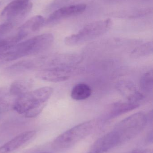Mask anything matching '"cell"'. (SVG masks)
<instances>
[{"label": "cell", "instance_id": "cell-1", "mask_svg": "<svg viewBox=\"0 0 153 153\" xmlns=\"http://www.w3.org/2000/svg\"><path fill=\"white\" fill-rule=\"evenodd\" d=\"M53 92V88L49 86L29 91L16 99L13 107L15 111L26 117H35L41 113Z\"/></svg>", "mask_w": 153, "mask_h": 153}, {"label": "cell", "instance_id": "cell-2", "mask_svg": "<svg viewBox=\"0 0 153 153\" xmlns=\"http://www.w3.org/2000/svg\"><path fill=\"white\" fill-rule=\"evenodd\" d=\"M54 40V36L52 34H42L20 42L3 53L6 62L24 56L38 54L48 49L52 45Z\"/></svg>", "mask_w": 153, "mask_h": 153}, {"label": "cell", "instance_id": "cell-3", "mask_svg": "<svg viewBox=\"0 0 153 153\" xmlns=\"http://www.w3.org/2000/svg\"><path fill=\"white\" fill-rule=\"evenodd\" d=\"M96 120H91L81 123L59 135L52 143L53 149L64 151L70 149L90 135L95 129Z\"/></svg>", "mask_w": 153, "mask_h": 153}, {"label": "cell", "instance_id": "cell-4", "mask_svg": "<svg viewBox=\"0 0 153 153\" xmlns=\"http://www.w3.org/2000/svg\"><path fill=\"white\" fill-rule=\"evenodd\" d=\"M147 116L143 112L135 113L118 123L112 130L117 137L119 145L137 136L147 124Z\"/></svg>", "mask_w": 153, "mask_h": 153}, {"label": "cell", "instance_id": "cell-5", "mask_svg": "<svg viewBox=\"0 0 153 153\" xmlns=\"http://www.w3.org/2000/svg\"><path fill=\"white\" fill-rule=\"evenodd\" d=\"M112 25L111 19L96 21L85 25L77 33L65 39V43L70 46L79 45L95 39L107 32Z\"/></svg>", "mask_w": 153, "mask_h": 153}, {"label": "cell", "instance_id": "cell-6", "mask_svg": "<svg viewBox=\"0 0 153 153\" xmlns=\"http://www.w3.org/2000/svg\"><path fill=\"white\" fill-rule=\"evenodd\" d=\"M32 8V4L30 0H15L7 4L3 10L1 18L6 21L14 22L25 17Z\"/></svg>", "mask_w": 153, "mask_h": 153}, {"label": "cell", "instance_id": "cell-7", "mask_svg": "<svg viewBox=\"0 0 153 153\" xmlns=\"http://www.w3.org/2000/svg\"><path fill=\"white\" fill-rule=\"evenodd\" d=\"M76 70L77 67H52L40 70L37 76L47 82H59L69 80Z\"/></svg>", "mask_w": 153, "mask_h": 153}, {"label": "cell", "instance_id": "cell-8", "mask_svg": "<svg viewBox=\"0 0 153 153\" xmlns=\"http://www.w3.org/2000/svg\"><path fill=\"white\" fill-rule=\"evenodd\" d=\"M36 135L37 132L34 130L19 134L0 146V153H15L31 143L36 137Z\"/></svg>", "mask_w": 153, "mask_h": 153}, {"label": "cell", "instance_id": "cell-9", "mask_svg": "<svg viewBox=\"0 0 153 153\" xmlns=\"http://www.w3.org/2000/svg\"><path fill=\"white\" fill-rule=\"evenodd\" d=\"M87 6L84 4H77L64 6L53 12L49 17L48 23L56 22L69 17L81 14L86 10Z\"/></svg>", "mask_w": 153, "mask_h": 153}, {"label": "cell", "instance_id": "cell-10", "mask_svg": "<svg viewBox=\"0 0 153 153\" xmlns=\"http://www.w3.org/2000/svg\"><path fill=\"white\" fill-rule=\"evenodd\" d=\"M119 145L118 138L111 131L95 141L85 153H104Z\"/></svg>", "mask_w": 153, "mask_h": 153}, {"label": "cell", "instance_id": "cell-11", "mask_svg": "<svg viewBox=\"0 0 153 153\" xmlns=\"http://www.w3.org/2000/svg\"><path fill=\"white\" fill-rule=\"evenodd\" d=\"M119 92L127 100L140 104V102L144 99V95L139 91L133 82L122 80L116 85Z\"/></svg>", "mask_w": 153, "mask_h": 153}, {"label": "cell", "instance_id": "cell-12", "mask_svg": "<svg viewBox=\"0 0 153 153\" xmlns=\"http://www.w3.org/2000/svg\"><path fill=\"white\" fill-rule=\"evenodd\" d=\"M45 23V19L41 15H36L31 18L23 25H22L17 33L23 39L29 34L39 30Z\"/></svg>", "mask_w": 153, "mask_h": 153}, {"label": "cell", "instance_id": "cell-13", "mask_svg": "<svg viewBox=\"0 0 153 153\" xmlns=\"http://www.w3.org/2000/svg\"><path fill=\"white\" fill-rule=\"evenodd\" d=\"M140 104L138 103L128 101L116 102L111 107L107 116V119L109 120L115 118L138 108Z\"/></svg>", "mask_w": 153, "mask_h": 153}, {"label": "cell", "instance_id": "cell-14", "mask_svg": "<svg viewBox=\"0 0 153 153\" xmlns=\"http://www.w3.org/2000/svg\"><path fill=\"white\" fill-rule=\"evenodd\" d=\"M92 90L90 85L84 83L77 84L75 85L71 92V97L75 100H86L91 95Z\"/></svg>", "mask_w": 153, "mask_h": 153}, {"label": "cell", "instance_id": "cell-15", "mask_svg": "<svg viewBox=\"0 0 153 153\" xmlns=\"http://www.w3.org/2000/svg\"><path fill=\"white\" fill-rule=\"evenodd\" d=\"M31 85V84L28 81H15L11 85L9 90V94L12 97L17 99L29 91Z\"/></svg>", "mask_w": 153, "mask_h": 153}, {"label": "cell", "instance_id": "cell-16", "mask_svg": "<svg viewBox=\"0 0 153 153\" xmlns=\"http://www.w3.org/2000/svg\"><path fill=\"white\" fill-rule=\"evenodd\" d=\"M153 51V44L152 41L146 42L134 49L130 54L133 58H139L152 54Z\"/></svg>", "mask_w": 153, "mask_h": 153}, {"label": "cell", "instance_id": "cell-17", "mask_svg": "<svg viewBox=\"0 0 153 153\" xmlns=\"http://www.w3.org/2000/svg\"><path fill=\"white\" fill-rule=\"evenodd\" d=\"M22 39V38L17 33L11 36L0 39V54L9 51Z\"/></svg>", "mask_w": 153, "mask_h": 153}, {"label": "cell", "instance_id": "cell-18", "mask_svg": "<svg viewBox=\"0 0 153 153\" xmlns=\"http://www.w3.org/2000/svg\"><path fill=\"white\" fill-rule=\"evenodd\" d=\"M140 87L141 90L146 93H151L153 88V70L148 71L145 73L140 80Z\"/></svg>", "mask_w": 153, "mask_h": 153}, {"label": "cell", "instance_id": "cell-19", "mask_svg": "<svg viewBox=\"0 0 153 153\" xmlns=\"http://www.w3.org/2000/svg\"><path fill=\"white\" fill-rule=\"evenodd\" d=\"M10 95L9 91L0 89V111L7 109L10 106Z\"/></svg>", "mask_w": 153, "mask_h": 153}, {"label": "cell", "instance_id": "cell-20", "mask_svg": "<svg viewBox=\"0 0 153 153\" xmlns=\"http://www.w3.org/2000/svg\"><path fill=\"white\" fill-rule=\"evenodd\" d=\"M15 23L12 22H7L3 24L0 25V39H3V37L13 29L14 27Z\"/></svg>", "mask_w": 153, "mask_h": 153}, {"label": "cell", "instance_id": "cell-21", "mask_svg": "<svg viewBox=\"0 0 153 153\" xmlns=\"http://www.w3.org/2000/svg\"><path fill=\"white\" fill-rule=\"evenodd\" d=\"M124 153H153V151L150 149H138Z\"/></svg>", "mask_w": 153, "mask_h": 153}, {"label": "cell", "instance_id": "cell-22", "mask_svg": "<svg viewBox=\"0 0 153 153\" xmlns=\"http://www.w3.org/2000/svg\"><path fill=\"white\" fill-rule=\"evenodd\" d=\"M146 142L148 143H152L153 131H151L147 135L146 138Z\"/></svg>", "mask_w": 153, "mask_h": 153}, {"label": "cell", "instance_id": "cell-23", "mask_svg": "<svg viewBox=\"0 0 153 153\" xmlns=\"http://www.w3.org/2000/svg\"><path fill=\"white\" fill-rule=\"evenodd\" d=\"M4 62H5V61H4L3 57L2 54H0V64Z\"/></svg>", "mask_w": 153, "mask_h": 153}, {"label": "cell", "instance_id": "cell-24", "mask_svg": "<svg viewBox=\"0 0 153 153\" xmlns=\"http://www.w3.org/2000/svg\"><path fill=\"white\" fill-rule=\"evenodd\" d=\"M52 153L47 152H42V153Z\"/></svg>", "mask_w": 153, "mask_h": 153}, {"label": "cell", "instance_id": "cell-25", "mask_svg": "<svg viewBox=\"0 0 153 153\" xmlns=\"http://www.w3.org/2000/svg\"><path fill=\"white\" fill-rule=\"evenodd\" d=\"M0 4H1V2H0Z\"/></svg>", "mask_w": 153, "mask_h": 153}]
</instances>
